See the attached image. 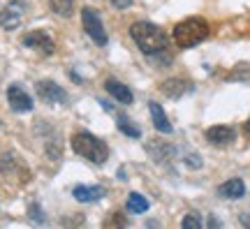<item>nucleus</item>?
<instances>
[{
	"label": "nucleus",
	"mask_w": 250,
	"mask_h": 229,
	"mask_svg": "<svg viewBox=\"0 0 250 229\" xmlns=\"http://www.w3.org/2000/svg\"><path fill=\"white\" fill-rule=\"evenodd\" d=\"M23 17H26V5L23 0H9L5 9L0 12V26L5 30H14L23 23Z\"/></svg>",
	"instance_id": "nucleus-6"
},
{
	"label": "nucleus",
	"mask_w": 250,
	"mask_h": 229,
	"mask_svg": "<svg viewBox=\"0 0 250 229\" xmlns=\"http://www.w3.org/2000/svg\"><path fill=\"white\" fill-rule=\"evenodd\" d=\"M206 35H208V23L199 17L186 19V21H181L179 26L174 28V42L181 49H192L199 42H204Z\"/></svg>",
	"instance_id": "nucleus-3"
},
{
	"label": "nucleus",
	"mask_w": 250,
	"mask_h": 229,
	"mask_svg": "<svg viewBox=\"0 0 250 229\" xmlns=\"http://www.w3.org/2000/svg\"><path fill=\"white\" fill-rule=\"evenodd\" d=\"M23 46H28V49H35V51L44 53V56H51L54 53V40L46 35L44 30H33V33H26L23 35Z\"/></svg>",
	"instance_id": "nucleus-8"
},
{
	"label": "nucleus",
	"mask_w": 250,
	"mask_h": 229,
	"mask_svg": "<svg viewBox=\"0 0 250 229\" xmlns=\"http://www.w3.org/2000/svg\"><path fill=\"white\" fill-rule=\"evenodd\" d=\"M190 90V83L188 81H181V79H169L162 83V93L169 97H181L183 93H188Z\"/></svg>",
	"instance_id": "nucleus-15"
},
{
	"label": "nucleus",
	"mask_w": 250,
	"mask_h": 229,
	"mask_svg": "<svg viewBox=\"0 0 250 229\" xmlns=\"http://www.w3.org/2000/svg\"><path fill=\"white\" fill-rule=\"evenodd\" d=\"M37 95H40L42 102H49V104H65L67 102L65 88H61L58 83H54V81H49V79L37 83Z\"/></svg>",
	"instance_id": "nucleus-7"
},
{
	"label": "nucleus",
	"mask_w": 250,
	"mask_h": 229,
	"mask_svg": "<svg viewBox=\"0 0 250 229\" xmlns=\"http://www.w3.org/2000/svg\"><path fill=\"white\" fill-rule=\"evenodd\" d=\"M0 174L5 176V181L17 185H23L30 181L28 167L23 165V160L19 155H14V153H2V158H0Z\"/></svg>",
	"instance_id": "nucleus-4"
},
{
	"label": "nucleus",
	"mask_w": 250,
	"mask_h": 229,
	"mask_svg": "<svg viewBox=\"0 0 250 229\" xmlns=\"http://www.w3.org/2000/svg\"><path fill=\"white\" fill-rule=\"evenodd\" d=\"M109 2H111L116 9H127L130 5H132V0H109Z\"/></svg>",
	"instance_id": "nucleus-20"
},
{
	"label": "nucleus",
	"mask_w": 250,
	"mask_h": 229,
	"mask_svg": "<svg viewBox=\"0 0 250 229\" xmlns=\"http://www.w3.org/2000/svg\"><path fill=\"white\" fill-rule=\"evenodd\" d=\"M148 111H151V118H153V125H155V130L162 134H171V123L167 121V114L162 111V106L158 104V102H151L148 104Z\"/></svg>",
	"instance_id": "nucleus-14"
},
{
	"label": "nucleus",
	"mask_w": 250,
	"mask_h": 229,
	"mask_svg": "<svg viewBox=\"0 0 250 229\" xmlns=\"http://www.w3.org/2000/svg\"><path fill=\"white\" fill-rule=\"evenodd\" d=\"M72 194H74V199L81 204H93L104 197V187H100V185H77V187L72 190Z\"/></svg>",
	"instance_id": "nucleus-11"
},
{
	"label": "nucleus",
	"mask_w": 250,
	"mask_h": 229,
	"mask_svg": "<svg viewBox=\"0 0 250 229\" xmlns=\"http://www.w3.org/2000/svg\"><path fill=\"white\" fill-rule=\"evenodd\" d=\"M104 88H107L109 95L116 97L121 104H132L134 95H132V90L127 88L125 83H121V81H116V79H107L104 81Z\"/></svg>",
	"instance_id": "nucleus-12"
},
{
	"label": "nucleus",
	"mask_w": 250,
	"mask_h": 229,
	"mask_svg": "<svg viewBox=\"0 0 250 229\" xmlns=\"http://www.w3.org/2000/svg\"><path fill=\"white\" fill-rule=\"evenodd\" d=\"M81 21H83V28L88 37L95 42L98 46H107V30L102 26V19L93 7H83L81 9Z\"/></svg>",
	"instance_id": "nucleus-5"
},
{
	"label": "nucleus",
	"mask_w": 250,
	"mask_h": 229,
	"mask_svg": "<svg viewBox=\"0 0 250 229\" xmlns=\"http://www.w3.org/2000/svg\"><path fill=\"white\" fill-rule=\"evenodd\" d=\"M181 227L183 229H202L204 222H202V218H197V215H186L183 222H181Z\"/></svg>",
	"instance_id": "nucleus-19"
},
{
	"label": "nucleus",
	"mask_w": 250,
	"mask_h": 229,
	"mask_svg": "<svg viewBox=\"0 0 250 229\" xmlns=\"http://www.w3.org/2000/svg\"><path fill=\"white\" fill-rule=\"evenodd\" d=\"M130 35L137 42V46L142 49L146 56H153V53H162L167 49V35L160 26H155L151 21H137L130 28Z\"/></svg>",
	"instance_id": "nucleus-1"
},
{
	"label": "nucleus",
	"mask_w": 250,
	"mask_h": 229,
	"mask_svg": "<svg viewBox=\"0 0 250 229\" xmlns=\"http://www.w3.org/2000/svg\"><path fill=\"white\" fill-rule=\"evenodd\" d=\"M206 139L211 141L213 146H229L236 139V132L232 127H227V125H215V127L206 130Z\"/></svg>",
	"instance_id": "nucleus-10"
},
{
	"label": "nucleus",
	"mask_w": 250,
	"mask_h": 229,
	"mask_svg": "<svg viewBox=\"0 0 250 229\" xmlns=\"http://www.w3.org/2000/svg\"><path fill=\"white\" fill-rule=\"evenodd\" d=\"M118 130L125 132L127 137H132V139H139V137H142V130H139L137 125L130 123L127 118H123V116H118Z\"/></svg>",
	"instance_id": "nucleus-18"
},
{
	"label": "nucleus",
	"mask_w": 250,
	"mask_h": 229,
	"mask_svg": "<svg viewBox=\"0 0 250 229\" xmlns=\"http://www.w3.org/2000/svg\"><path fill=\"white\" fill-rule=\"evenodd\" d=\"M72 148H74L77 155L86 158L88 162H93V165H102V162H107V158H109L107 144L102 139H98L95 134H88V132L74 134V137H72Z\"/></svg>",
	"instance_id": "nucleus-2"
},
{
	"label": "nucleus",
	"mask_w": 250,
	"mask_h": 229,
	"mask_svg": "<svg viewBox=\"0 0 250 229\" xmlns=\"http://www.w3.org/2000/svg\"><path fill=\"white\" fill-rule=\"evenodd\" d=\"M218 194L225 197V199H241L243 194H246V183H243L241 178H229V181H225L218 187Z\"/></svg>",
	"instance_id": "nucleus-13"
},
{
	"label": "nucleus",
	"mask_w": 250,
	"mask_h": 229,
	"mask_svg": "<svg viewBox=\"0 0 250 229\" xmlns=\"http://www.w3.org/2000/svg\"><path fill=\"white\" fill-rule=\"evenodd\" d=\"M49 2L58 17H70L72 9H74V0H49Z\"/></svg>",
	"instance_id": "nucleus-17"
},
{
	"label": "nucleus",
	"mask_w": 250,
	"mask_h": 229,
	"mask_svg": "<svg viewBox=\"0 0 250 229\" xmlns=\"http://www.w3.org/2000/svg\"><path fill=\"white\" fill-rule=\"evenodd\" d=\"M127 211L130 213H146L148 211V202H146L139 192H132L127 197Z\"/></svg>",
	"instance_id": "nucleus-16"
},
{
	"label": "nucleus",
	"mask_w": 250,
	"mask_h": 229,
	"mask_svg": "<svg viewBox=\"0 0 250 229\" xmlns=\"http://www.w3.org/2000/svg\"><path fill=\"white\" fill-rule=\"evenodd\" d=\"M186 162L190 165V167H202V160H197V155H188Z\"/></svg>",
	"instance_id": "nucleus-21"
},
{
	"label": "nucleus",
	"mask_w": 250,
	"mask_h": 229,
	"mask_svg": "<svg viewBox=\"0 0 250 229\" xmlns=\"http://www.w3.org/2000/svg\"><path fill=\"white\" fill-rule=\"evenodd\" d=\"M246 132L250 134V118H248V121H246Z\"/></svg>",
	"instance_id": "nucleus-22"
},
{
	"label": "nucleus",
	"mask_w": 250,
	"mask_h": 229,
	"mask_svg": "<svg viewBox=\"0 0 250 229\" xmlns=\"http://www.w3.org/2000/svg\"><path fill=\"white\" fill-rule=\"evenodd\" d=\"M7 102L12 106V111H17V114H26V111L33 109V97L28 95L21 86H17V83L7 88Z\"/></svg>",
	"instance_id": "nucleus-9"
}]
</instances>
